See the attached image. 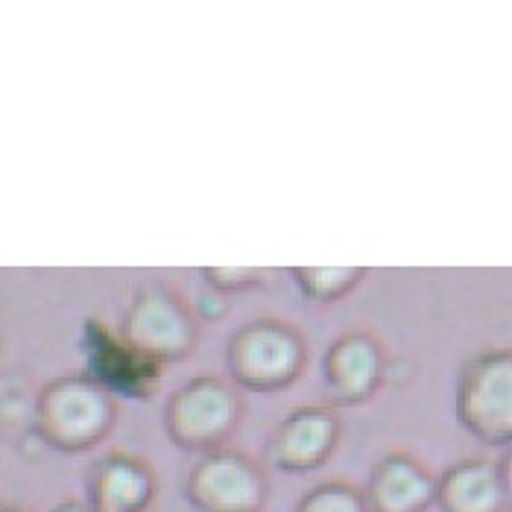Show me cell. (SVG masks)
Returning a JSON list of instances; mask_svg holds the SVG:
<instances>
[{
    "label": "cell",
    "mask_w": 512,
    "mask_h": 512,
    "mask_svg": "<svg viewBox=\"0 0 512 512\" xmlns=\"http://www.w3.org/2000/svg\"><path fill=\"white\" fill-rule=\"evenodd\" d=\"M498 472H501V483H504V492H507V504L512 507V445L507 448L504 460L498 463Z\"/></svg>",
    "instance_id": "5bb4252c"
},
{
    "label": "cell",
    "mask_w": 512,
    "mask_h": 512,
    "mask_svg": "<svg viewBox=\"0 0 512 512\" xmlns=\"http://www.w3.org/2000/svg\"><path fill=\"white\" fill-rule=\"evenodd\" d=\"M325 375H328V384L346 401L366 398L381 375V352L369 337H360V334L343 337L328 352Z\"/></svg>",
    "instance_id": "8fae6325"
},
{
    "label": "cell",
    "mask_w": 512,
    "mask_h": 512,
    "mask_svg": "<svg viewBox=\"0 0 512 512\" xmlns=\"http://www.w3.org/2000/svg\"><path fill=\"white\" fill-rule=\"evenodd\" d=\"M237 398L217 378H197L173 395L167 431L185 448H214L235 428Z\"/></svg>",
    "instance_id": "277c9868"
},
{
    "label": "cell",
    "mask_w": 512,
    "mask_h": 512,
    "mask_svg": "<svg viewBox=\"0 0 512 512\" xmlns=\"http://www.w3.org/2000/svg\"><path fill=\"white\" fill-rule=\"evenodd\" d=\"M296 512H369V504H366V495L357 492L355 486L343 480H328L308 489L299 498Z\"/></svg>",
    "instance_id": "7c38bea8"
},
{
    "label": "cell",
    "mask_w": 512,
    "mask_h": 512,
    "mask_svg": "<svg viewBox=\"0 0 512 512\" xmlns=\"http://www.w3.org/2000/svg\"><path fill=\"white\" fill-rule=\"evenodd\" d=\"M439 512H504L507 492L501 483L498 463L460 460L436 480Z\"/></svg>",
    "instance_id": "30bf717a"
},
{
    "label": "cell",
    "mask_w": 512,
    "mask_h": 512,
    "mask_svg": "<svg viewBox=\"0 0 512 512\" xmlns=\"http://www.w3.org/2000/svg\"><path fill=\"white\" fill-rule=\"evenodd\" d=\"M36 425L47 445L85 451L112 431L115 404L109 390L94 378H59L41 390Z\"/></svg>",
    "instance_id": "6da1fadb"
},
{
    "label": "cell",
    "mask_w": 512,
    "mask_h": 512,
    "mask_svg": "<svg viewBox=\"0 0 512 512\" xmlns=\"http://www.w3.org/2000/svg\"><path fill=\"white\" fill-rule=\"evenodd\" d=\"M47 512H94L88 507V501H62L56 507H50Z\"/></svg>",
    "instance_id": "9a60e30c"
},
{
    "label": "cell",
    "mask_w": 512,
    "mask_h": 512,
    "mask_svg": "<svg viewBox=\"0 0 512 512\" xmlns=\"http://www.w3.org/2000/svg\"><path fill=\"white\" fill-rule=\"evenodd\" d=\"M363 495L369 512H428L436 507V480L416 457L390 454L372 469Z\"/></svg>",
    "instance_id": "ba28073f"
},
{
    "label": "cell",
    "mask_w": 512,
    "mask_h": 512,
    "mask_svg": "<svg viewBox=\"0 0 512 512\" xmlns=\"http://www.w3.org/2000/svg\"><path fill=\"white\" fill-rule=\"evenodd\" d=\"M0 512H27V510H21V507H15V504H6V501H0Z\"/></svg>",
    "instance_id": "2e32d148"
},
{
    "label": "cell",
    "mask_w": 512,
    "mask_h": 512,
    "mask_svg": "<svg viewBox=\"0 0 512 512\" xmlns=\"http://www.w3.org/2000/svg\"><path fill=\"white\" fill-rule=\"evenodd\" d=\"M123 340L147 360H170L194 346V322L167 290H144L132 299Z\"/></svg>",
    "instance_id": "8992f818"
},
{
    "label": "cell",
    "mask_w": 512,
    "mask_h": 512,
    "mask_svg": "<svg viewBox=\"0 0 512 512\" xmlns=\"http://www.w3.org/2000/svg\"><path fill=\"white\" fill-rule=\"evenodd\" d=\"M156 501V474L129 454H109L88 474V507L94 512H147Z\"/></svg>",
    "instance_id": "52a82bcc"
},
{
    "label": "cell",
    "mask_w": 512,
    "mask_h": 512,
    "mask_svg": "<svg viewBox=\"0 0 512 512\" xmlns=\"http://www.w3.org/2000/svg\"><path fill=\"white\" fill-rule=\"evenodd\" d=\"M355 278V270H308L302 281H305V287H311L314 293L328 299V296H337L340 290H346Z\"/></svg>",
    "instance_id": "4fadbf2b"
},
{
    "label": "cell",
    "mask_w": 512,
    "mask_h": 512,
    "mask_svg": "<svg viewBox=\"0 0 512 512\" xmlns=\"http://www.w3.org/2000/svg\"><path fill=\"white\" fill-rule=\"evenodd\" d=\"M229 360L243 384L270 390L287 384L299 372L302 343L287 325L276 319H258L232 340Z\"/></svg>",
    "instance_id": "5b68a950"
},
{
    "label": "cell",
    "mask_w": 512,
    "mask_h": 512,
    "mask_svg": "<svg viewBox=\"0 0 512 512\" xmlns=\"http://www.w3.org/2000/svg\"><path fill=\"white\" fill-rule=\"evenodd\" d=\"M185 495L199 512H261L267 477L243 454L214 451L191 469Z\"/></svg>",
    "instance_id": "3957f363"
},
{
    "label": "cell",
    "mask_w": 512,
    "mask_h": 512,
    "mask_svg": "<svg viewBox=\"0 0 512 512\" xmlns=\"http://www.w3.org/2000/svg\"><path fill=\"white\" fill-rule=\"evenodd\" d=\"M337 442V422L325 410H299L278 425L273 436V463L284 472H311L325 463Z\"/></svg>",
    "instance_id": "9c48e42d"
},
{
    "label": "cell",
    "mask_w": 512,
    "mask_h": 512,
    "mask_svg": "<svg viewBox=\"0 0 512 512\" xmlns=\"http://www.w3.org/2000/svg\"><path fill=\"white\" fill-rule=\"evenodd\" d=\"M457 413L466 431L489 445H512V352L472 357L460 375Z\"/></svg>",
    "instance_id": "7a4b0ae2"
}]
</instances>
